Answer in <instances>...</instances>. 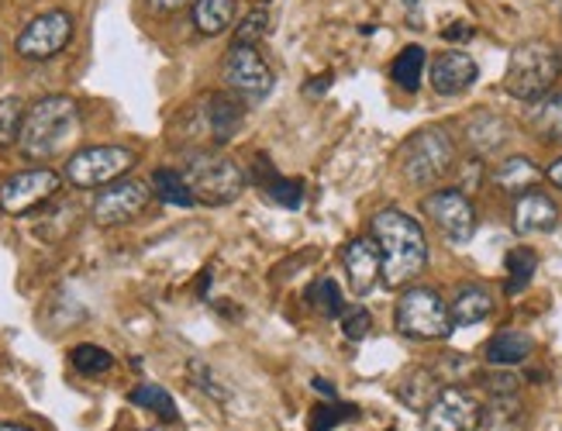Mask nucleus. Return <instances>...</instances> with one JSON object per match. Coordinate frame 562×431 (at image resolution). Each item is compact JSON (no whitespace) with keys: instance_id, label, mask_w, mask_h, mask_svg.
Masks as SVG:
<instances>
[{"instance_id":"1","label":"nucleus","mask_w":562,"mask_h":431,"mask_svg":"<svg viewBox=\"0 0 562 431\" xmlns=\"http://www.w3.org/2000/svg\"><path fill=\"white\" fill-rule=\"evenodd\" d=\"M373 242L383 256L386 286H404L414 276H422V270L428 266V242L422 225L397 207H386L373 218Z\"/></svg>"},{"instance_id":"28","label":"nucleus","mask_w":562,"mask_h":431,"mask_svg":"<svg viewBox=\"0 0 562 431\" xmlns=\"http://www.w3.org/2000/svg\"><path fill=\"white\" fill-rule=\"evenodd\" d=\"M504 266H507V283H504V291L515 297L521 294L525 286L531 283L535 270H539V256H535V249L528 246H518V249H510L507 259H504Z\"/></svg>"},{"instance_id":"3","label":"nucleus","mask_w":562,"mask_h":431,"mask_svg":"<svg viewBox=\"0 0 562 431\" xmlns=\"http://www.w3.org/2000/svg\"><path fill=\"white\" fill-rule=\"evenodd\" d=\"M562 77V56L555 45L542 42V38H531L521 42L515 53L507 59V73H504V90L510 93L515 101L535 104L552 93V87Z\"/></svg>"},{"instance_id":"9","label":"nucleus","mask_w":562,"mask_h":431,"mask_svg":"<svg viewBox=\"0 0 562 431\" xmlns=\"http://www.w3.org/2000/svg\"><path fill=\"white\" fill-rule=\"evenodd\" d=\"M69 38H72V14L45 11L24 25V32L14 42V49L21 59H53L66 49Z\"/></svg>"},{"instance_id":"19","label":"nucleus","mask_w":562,"mask_h":431,"mask_svg":"<svg viewBox=\"0 0 562 431\" xmlns=\"http://www.w3.org/2000/svg\"><path fill=\"white\" fill-rule=\"evenodd\" d=\"M256 183L262 186V194L270 197L277 207H286V211H301L304 204V183L301 180H290V177H280L273 170L270 159H256Z\"/></svg>"},{"instance_id":"11","label":"nucleus","mask_w":562,"mask_h":431,"mask_svg":"<svg viewBox=\"0 0 562 431\" xmlns=\"http://www.w3.org/2000/svg\"><path fill=\"white\" fill-rule=\"evenodd\" d=\"M425 214L456 246L470 242L476 235V207L462 190H435L431 197H425Z\"/></svg>"},{"instance_id":"26","label":"nucleus","mask_w":562,"mask_h":431,"mask_svg":"<svg viewBox=\"0 0 562 431\" xmlns=\"http://www.w3.org/2000/svg\"><path fill=\"white\" fill-rule=\"evenodd\" d=\"M528 128L546 141H562V93L535 101V107L528 111Z\"/></svg>"},{"instance_id":"46","label":"nucleus","mask_w":562,"mask_h":431,"mask_svg":"<svg viewBox=\"0 0 562 431\" xmlns=\"http://www.w3.org/2000/svg\"><path fill=\"white\" fill-rule=\"evenodd\" d=\"M259 4H270V0H259Z\"/></svg>"},{"instance_id":"42","label":"nucleus","mask_w":562,"mask_h":431,"mask_svg":"<svg viewBox=\"0 0 562 431\" xmlns=\"http://www.w3.org/2000/svg\"><path fill=\"white\" fill-rule=\"evenodd\" d=\"M311 387L317 390V394H325L328 400H335L338 394H335V387H331V383L328 379H322V376H314V383H311Z\"/></svg>"},{"instance_id":"15","label":"nucleus","mask_w":562,"mask_h":431,"mask_svg":"<svg viewBox=\"0 0 562 431\" xmlns=\"http://www.w3.org/2000/svg\"><path fill=\"white\" fill-rule=\"evenodd\" d=\"M341 262H346L352 294L366 297L376 291V276H383V256L373 238H352L346 252H341Z\"/></svg>"},{"instance_id":"4","label":"nucleus","mask_w":562,"mask_h":431,"mask_svg":"<svg viewBox=\"0 0 562 431\" xmlns=\"http://www.w3.org/2000/svg\"><path fill=\"white\" fill-rule=\"evenodd\" d=\"M180 173L198 204L222 207V204L238 201L241 190H246V170H241L235 159L217 156V152H193L183 162Z\"/></svg>"},{"instance_id":"37","label":"nucleus","mask_w":562,"mask_h":431,"mask_svg":"<svg viewBox=\"0 0 562 431\" xmlns=\"http://www.w3.org/2000/svg\"><path fill=\"white\" fill-rule=\"evenodd\" d=\"M341 331H346V339H349V342H362L366 334L373 331V315H370L366 307L349 310V315L341 318Z\"/></svg>"},{"instance_id":"31","label":"nucleus","mask_w":562,"mask_h":431,"mask_svg":"<svg viewBox=\"0 0 562 431\" xmlns=\"http://www.w3.org/2000/svg\"><path fill=\"white\" fill-rule=\"evenodd\" d=\"M359 418V407L356 404H338V400H328V404H317L311 418H307V431H331L346 421H356Z\"/></svg>"},{"instance_id":"8","label":"nucleus","mask_w":562,"mask_h":431,"mask_svg":"<svg viewBox=\"0 0 562 431\" xmlns=\"http://www.w3.org/2000/svg\"><path fill=\"white\" fill-rule=\"evenodd\" d=\"M222 77L232 93H238V98H246L252 104L266 101L273 90V69L256 53V45H232L222 63Z\"/></svg>"},{"instance_id":"35","label":"nucleus","mask_w":562,"mask_h":431,"mask_svg":"<svg viewBox=\"0 0 562 431\" xmlns=\"http://www.w3.org/2000/svg\"><path fill=\"white\" fill-rule=\"evenodd\" d=\"M266 32H270V11L252 8L235 29V45H256Z\"/></svg>"},{"instance_id":"10","label":"nucleus","mask_w":562,"mask_h":431,"mask_svg":"<svg viewBox=\"0 0 562 431\" xmlns=\"http://www.w3.org/2000/svg\"><path fill=\"white\" fill-rule=\"evenodd\" d=\"M59 183H63L59 173L45 170V166H38V170L14 173L11 180L0 183V211L21 218V214L42 207L45 201H53L59 194Z\"/></svg>"},{"instance_id":"21","label":"nucleus","mask_w":562,"mask_h":431,"mask_svg":"<svg viewBox=\"0 0 562 431\" xmlns=\"http://www.w3.org/2000/svg\"><path fill=\"white\" fill-rule=\"evenodd\" d=\"M494 310V297L486 286L473 283V286H462L456 294V300L449 304V315H452V325L456 328H467V325H480L483 318H491Z\"/></svg>"},{"instance_id":"2","label":"nucleus","mask_w":562,"mask_h":431,"mask_svg":"<svg viewBox=\"0 0 562 431\" xmlns=\"http://www.w3.org/2000/svg\"><path fill=\"white\" fill-rule=\"evenodd\" d=\"M77 135H80V107L69 98H63V93H56V98H42L24 114L18 146L24 159L48 162L63 156L77 141Z\"/></svg>"},{"instance_id":"23","label":"nucleus","mask_w":562,"mask_h":431,"mask_svg":"<svg viewBox=\"0 0 562 431\" xmlns=\"http://www.w3.org/2000/svg\"><path fill=\"white\" fill-rule=\"evenodd\" d=\"M480 431H525V407L518 394H497L491 407H483Z\"/></svg>"},{"instance_id":"14","label":"nucleus","mask_w":562,"mask_h":431,"mask_svg":"<svg viewBox=\"0 0 562 431\" xmlns=\"http://www.w3.org/2000/svg\"><path fill=\"white\" fill-rule=\"evenodd\" d=\"M480 77V66L473 56H467L462 49H449L442 56H435L431 63V90L438 98H459L467 93Z\"/></svg>"},{"instance_id":"20","label":"nucleus","mask_w":562,"mask_h":431,"mask_svg":"<svg viewBox=\"0 0 562 431\" xmlns=\"http://www.w3.org/2000/svg\"><path fill=\"white\" fill-rule=\"evenodd\" d=\"M531 349H535V342L528 339L525 331H518V328H501L491 342H486V363L491 366H497V370H515V366H521L525 359L531 355Z\"/></svg>"},{"instance_id":"34","label":"nucleus","mask_w":562,"mask_h":431,"mask_svg":"<svg viewBox=\"0 0 562 431\" xmlns=\"http://www.w3.org/2000/svg\"><path fill=\"white\" fill-rule=\"evenodd\" d=\"M21 125H24V107L18 98H0V149L14 146L21 138Z\"/></svg>"},{"instance_id":"22","label":"nucleus","mask_w":562,"mask_h":431,"mask_svg":"<svg viewBox=\"0 0 562 431\" xmlns=\"http://www.w3.org/2000/svg\"><path fill=\"white\" fill-rule=\"evenodd\" d=\"M467 138H470V146L480 152V156H494L497 149L507 146V138H510V128L504 117L497 114H476L473 122L467 125Z\"/></svg>"},{"instance_id":"32","label":"nucleus","mask_w":562,"mask_h":431,"mask_svg":"<svg viewBox=\"0 0 562 431\" xmlns=\"http://www.w3.org/2000/svg\"><path fill=\"white\" fill-rule=\"evenodd\" d=\"M69 363L83 376H104L114 366V355L101 345H77L69 352Z\"/></svg>"},{"instance_id":"18","label":"nucleus","mask_w":562,"mask_h":431,"mask_svg":"<svg viewBox=\"0 0 562 431\" xmlns=\"http://www.w3.org/2000/svg\"><path fill=\"white\" fill-rule=\"evenodd\" d=\"M442 390L446 387H442V379H438V373L418 366V370H407L401 376V383H397V400L404 407H411L414 415H425L428 407L435 404V397L442 394Z\"/></svg>"},{"instance_id":"12","label":"nucleus","mask_w":562,"mask_h":431,"mask_svg":"<svg viewBox=\"0 0 562 431\" xmlns=\"http://www.w3.org/2000/svg\"><path fill=\"white\" fill-rule=\"evenodd\" d=\"M483 404L462 387H446L425 411V431H480Z\"/></svg>"},{"instance_id":"41","label":"nucleus","mask_w":562,"mask_h":431,"mask_svg":"<svg viewBox=\"0 0 562 431\" xmlns=\"http://www.w3.org/2000/svg\"><path fill=\"white\" fill-rule=\"evenodd\" d=\"M546 177H549V180H552V183H555V186L562 190V156L549 162V170H546Z\"/></svg>"},{"instance_id":"13","label":"nucleus","mask_w":562,"mask_h":431,"mask_svg":"<svg viewBox=\"0 0 562 431\" xmlns=\"http://www.w3.org/2000/svg\"><path fill=\"white\" fill-rule=\"evenodd\" d=\"M149 183L142 180H128L121 177L114 183H108L101 194H97L93 201V222L97 225H125L132 218H138V214L145 211V204H149Z\"/></svg>"},{"instance_id":"24","label":"nucleus","mask_w":562,"mask_h":431,"mask_svg":"<svg viewBox=\"0 0 562 431\" xmlns=\"http://www.w3.org/2000/svg\"><path fill=\"white\" fill-rule=\"evenodd\" d=\"M539 177H542L539 166H535L528 156H510L494 170V183L504 190V194H518V197L539 183Z\"/></svg>"},{"instance_id":"39","label":"nucleus","mask_w":562,"mask_h":431,"mask_svg":"<svg viewBox=\"0 0 562 431\" xmlns=\"http://www.w3.org/2000/svg\"><path fill=\"white\" fill-rule=\"evenodd\" d=\"M442 35H446L449 42H470V38H473V25H462V21H456V25H449Z\"/></svg>"},{"instance_id":"25","label":"nucleus","mask_w":562,"mask_h":431,"mask_svg":"<svg viewBox=\"0 0 562 431\" xmlns=\"http://www.w3.org/2000/svg\"><path fill=\"white\" fill-rule=\"evenodd\" d=\"M235 21V0H193V25L201 35H225Z\"/></svg>"},{"instance_id":"7","label":"nucleus","mask_w":562,"mask_h":431,"mask_svg":"<svg viewBox=\"0 0 562 431\" xmlns=\"http://www.w3.org/2000/svg\"><path fill=\"white\" fill-rule=\"evenodd\" d=\"M135 166V152L125 146H90L77 156H69L66 162V180L72 186H108L121 180Z\"/></svg>"},{"instance_id":"29","label":"nucleus","mask_w":562,"mask_h":431,"mask_svg":"<svg viewBox=\"0 0 562 431\" xmlns=\"http://www.w3.org/2000/svg\"><path fill=\"white\" fill-rule=\"evenodd\" d=\"M128 400H132L135 407H145V411L159 415L162 421H177V418H180L173 394H169L166 387H159V383H142V387H135V390L128 394Z\"/></svg>"},{"instance_id":"30","label":"nucleus","mask_w":562,"mask_h":431,"mask_svg":"<svg viewBox=\"0 0 562 431\" xmlns=\"http://www.w3.org/2000/svg\"><path fill=\"white\" fill-rule=\"evenodd\" d=\"M153 190H156V197L162 204H173V207H193V204H198L180 170H156L153 173Z\"/></svg>"},{"instance_id":"5","label":"nucleus","mask_w":562,"mask_h":431,"mask_svg":"<svg viewBox=\"0 0 562 431\" xmlns=\"http://www.w3.org/2000/svg\"><path fill=\"white\" fill-rule=\"evenodd\" d=\"M394 325L404 339L414 342H442L456 328L449 304L431 286H411V291H404V297L394 307Z\"/></svg>"},{"instance_id":"17","label":"nucleus","mask_w":562,"mask_h":431,"mask_svg":"<svg viewBox=\"0 0 562 431\" xmlns=\"http://www.w3.org/2000/svg\"><path fill=\"white\" fill-rule=\"evenodd\" d=\"M241 117H246V111H241V104L232 93H211L204 104V125L211 132V141H217V146L235 138V132L241 128Z\"/></svg>"},{"instance_id":"27","label":"nucleus","mask_w":562,"mask_h":431,"mask_svg":"<svg viewBox=\"0 0 562 431\" xmlns=\"http://www.w3.org/2000/svg\"><path fill=\"white\" fill-rule=\"evenodd\" d=\"M425 69H428V56L422 45H407V49L397 53L394 66H390V77H394V83L407 93H414L422 87L425 80Z\"/></svg>"},{"instance_id":"33","label":"nucleus","mask_w":562,"mask_h":431,"mask_svg":"<svg viewBox=\"0 0 562 431\" xmlns=\"http://www.w3.org/2000/svg\"><path fill=\"white\" fill-rule=\"evenodd\" d=\"M307 297L317 304V307H322V315L325 318H341V315H346V300H341V291H338V283L335 280H317L314 286H311V291H307Z\"/></svg>"},{"instance_id":"16","label":"nucleus","mask_w":562,"mask_h":431,"mask_svg":"<svg viewBox=\"0 0 562 431\" xmlns=\"http://www.w3.org/2000/svg\"><path fill=\"white\" fill-rule=\"evenodd\" d=\"M555 225H559V207L546 194H539V190H525L515 201L518 235H546V231H555Z\"/></svg>"},{"instance_id":"6","label":"nucleus","mask_w":562,"mask_h":431,"mask_svg":"<svg viewBox=\"0 0 562 431\" xmlns=\"http://www.w3.org/2000/svg\"><path fill=\"white\" fill-rule=\"evenodd\" d=\"M401 170L411 183L428 186L456 170V141L442 128H422L401 149Z\"/></svg>"},{"instance_id":"45","label":"nucleus","mask_w":562,"mask_h":431,"mask_svg":"<svg viewBox=\"0 0 562 431\" xmlns=\"http://www.w3.org/2000/svg\"><path fill=\"white\" fill-rule=\"evenodd\" d=\"M552 8H555V14L562 18V0H552Z\"/></svg>"},{"instance_id":"43","label":"nucleus","mask_w":562,"mask_h":431,"mask_svg":"<svg viewBox=\"0 0 562 431\" xmlns=\"http://www.w3.org/2000/svg\"><path fill=\"white\" fill-rule=\"evenodd\" d=\"M328 83H331V77H322V80H311L307 93H311V98H314V93H325V90H328Z\"/></svg>"},{"instance_id":"36","label":"nucleus","mask_w":562,"mask_h":431,"mask_svg":"<svg viewBox=\"0 0 562 431\" xmlns=\"http://www.w3.org/2000/svg\"><path fill=\"white\" fill-rule=\"evenodd\" d=\"M190 379L193 383H198V387L204 390V394H211L214 400H222V404H228V390H225V383L222 379H217L214 373H211V366H204L201 363V359H193V363H190Z\"/></svg>"},{"instance_id":"38","label":"nucleus","mask_w":562,"mask_h":431,"mask_svg":"<svg viewBox=\"0 0 562 431\" xmlns=\"http://www.w3.org/2000/svg\"><path fill=\"white\" fill-rule=\"evenodd\" d=\"M486 387H491V394L497 397V394H518V387H521V379L515 376V373H491L486 376Z\"/></svg>"},{"instance_id":"44","label":"nucleus","mask_w":562,"mask_h":431,"mask_svg":"<svg viewBox=\"0 0 562 431\" xmlns=\"http://www.w3.org/2000/svg\"><path fill=\"white\" fill-rule=\"evenodd\" d=\"M0 431H35V428H29V424H0Z\"/></svg>"},{"instance_id":"40","label":"nucleus","mask_w":562,"mask_h":431,"mask_svg":"<svg viewBox=\"0 0 562 431\" xmlns=\"http://www.w3.org/2000/svg\"><path fill=\"white\" fill-rule=\"evenodd\" d=\"M190 0H149V8L156 11V14H173V11H180V8H187Z\"/></svg>"}]
</instances>
